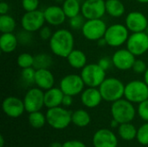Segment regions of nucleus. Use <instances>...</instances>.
Returning a JSON list of instances; mask_svg holds the SVG:
<instances>
[{
    "mask_svg": "<svg viewBox=\"0 0 148 147\" xmlns=\"http://www.w3.org/2000/svg\"><path fill=\"white\" fill-rule=\"evenodd\" d=\"M49 41L51 52L59 57L67 58L75 49V37L72 32L66 29L56 30Z\"/></svg>",
    "mask_w": 148,
    "mask_h": 147,
    "instance_id": "1",
    "label": "nucleus"
},
{
    "mask_svg": "<svg viewBox=\"0 0 148 147\" xmlns=\"http://www.w3.org/2000/svg\"><path fill=\"white\" fill-rule=\"evenodd\" d=\"M102 99L108 102H114L124 97L125 84L114 77L106 78L99 87Z\"/></svg>",
    "mask_w": 148,
    "mask_h": 147,
    "instance_id": "2",
    "label": "nucleus"
},
{
    "mask_svg": "<svg viewBox=\"0 0 148 147\" xmlns=\"http://www.w3.org/2000/svg\"><path fill=\"white\" fill-rule=\"evenodd\" d=\"M131 101L127 99H120L112 103L111 114L114 120L119 122V124L131 122L136 114L135 108Z\"/></svg>",
    "mask_w": 148,
    "mask_h": 147,
    "instance_id": "3",
    "label": "nucleus"
},
{
    "mask_svg": "<svg viewBox=\"0 0 148 147\" xmlns=\"http://www.w3.org/2000/svg\"><path fill=\"white\" fill-rule=\"evenodd\" d=\"M129 32L130 31L125 24L114 23L108 26L104 35L107 45L113 48H118L124 45L127 43V41L130 36Z\"/></svg>",
    "mask_w": 148,
    "mask_h": 147,
    "instance_id": "4",
    "label": "nucleus"
},
{
    "mask_svg": "<svg viewBox=\"0 0 148 147\" xmlns=\"http://www.w3.org/2000/svg\"><path fill=\"white\" fill-rule=\"evenodd\" d=\"M46 119L49 125L56 129L62 130L72 122V113L62 107L49 108L46 113Z\"/></svg>",
    "mask_w": 148,
    "mask_h": 147,
    "instance_id": "5",
    "label": "nucleus"
},
{
    "mask_svg": "<svg viewBox=\"0 0 148 147\" xmlns=\"http://www.w3.org/2000/svg\"><path fill=\"white\" fill-rule=\"evenodd\" d=\"M81 76L85 86L89 88H99L106 77V71L101 68L98 63L87 64L81 69Z\"/></svg>",
    "mask_w": 148,
    "mask_h": 147,
    "instance_id": "6",
    "label": "nucleus"
},
{
    "mask_svg": "<svg viewBox=\"0 0 148 147\" xmlns=\"http://www.w3.org/2000/svg\"><path fill=\"white\" fill-rule=\"evenodd\" d=\"M124 97L132 103H138L148 99V85L144 81L134 80L125 85Z\"/></svg>",
    "mask_w": 148,
    "mask_h": 147,
    "instance_id": "7",
    "label": "nucleus"
},
{
    "mask_svg": "<svg viewBox=\"0 0 148 147\" xmlns=\"http://www.w3.org/2000/svg\"><path fill=\"white\" fill-rule=\"evenodd\" d=\"M107 28L108 26L106 23L101 18L88 19L82 29V33L87 40L97 42L101 38L104 37Z\"/></svg>",
    "mask_w": 148,
    "mask_h": 147,
    "instance_id": "8",
    "label": "nucleus"
},
{
    "mask_svg": "<svg viewBox=\"0 0 148 147\" xmlns=\"http://www.w3.org/2000/svg\"><path fill=\"white\" fill-rule=\"evenodd\" d=\"M59 88L62 89L64 94L74 97L82 93V91L85 89V83L81 75L69 74L62 78Z\"/></svg>",
    "mask_w": 148,
    "mask_h": 147,
    "instance_id": "9",
    "label": "nucleus"
},
{
    "mask_svg": "<svg viewBox=\"0 0 148 147\" xmlns=\"http://www.w3.org/2000/svg\"><path fill=\"white\" fill-rule=\"evenodd\" d=\"M45 23L43 11L40 10L25 11L21 18V25L23 29L31 33L39 31L40 29L44 26Z\"/></svg>",
    "mask_w": 148,
    "mask_h": 147,
    "instance_id": "10",
    "label": "nucleus"
},
{
    "mask_svg": "<svg viewBox=\"0 0 148 147\" xmlns=\"http://www.w3.org/2000/svg\"><path fill=\"white\" fill-rule=\"evenodd\" d=\"M126 45L127 49L135 56L144 55L148 51V34L146 31L132 33Z\"/></svg>",
    "mask_w": 148,
    "mask_h": 147,
    "instance_id": "11",
    "label": "nucleus"
},
{
    "mask_svg": "<svg viewBox=\"0 0 148 147\" xmlns=\"http://www.w3.org/2000/svg\"><path fill=\"white\" fill-rule=\"evenodd\" d=\"M25 111L29 113L40 111L44 106V92L39 88L29 89L23 98Z\"/></svg>",
    "mask_w": 148,
    "mask_h": 147,
    "instance_id": "12",
    "label": "nucleus"
},
{
    "mask_svg": "<svg viewBox=\"0 0 148 147\" xmlns=\"http://www.w3.org/2000/svg\"><path fill=\"white\" fill-rule=\"evenodd\" d=\"M82 15L88 19H101L106 14L105 0H85L82 3Z\"/></svg>",
    "mask_w": 148,
    "mask_h": 147,
    "instance_id": "13",
    "label": "nucleus"
},
{
    "mask_svg": "<svg viewBox=\"0 0 148 147\" xmlns=\"http://www.w3.org/2000/svg\"><path fill=\"white\" fill-rule=\"evenodd\" d=\"M113 65L119 70L127 71L132 69L136 60L135 55L127 49H121L116 50L112 55Z\"/></svg>",
    "mask_w": 148,
    "mask_h": 147,
    "instance_id": "14",
    "label": "nucleus"
},
{
    "mask_svg": "<svg viewBox=\"0 0 148 147\" xmlns=\"http://www.w3.org/2000/svg\"><path fill=\"white\" fill-rule=\"evenodd\" d=\"M125 25L132 33L144 32L148 27V19L140 11H131L126 16Z\"/></svg>",
    "mask_w": 148,
    "mask_h": 147,
    "instance_id": "15",
    "label": "nucleus"
},
{
    "mask_svg": "<svg viewBox=\"0 0 148 147\" xmlns=\"http://www.w3.org/2000/svg\"><path fill=\"white\" fill-rule=\"evenodd\" d=\"M3 113L10 118H18L25 111L23 100L16 96H9L5 98L2 104Z\"/></svg>",
    "mask_w": 148,
    "mask_h": 147,
    "instance_id": "16",
    "label": "nucleus"
},
{
    "mask_svg": "<svg viewBox=\"0 0 148 147\" xmlns=\"http://www.w3.org/2000/svg\"><path fill=\"white\" fill-rule=\"evenodd\" d=\"M93 145L95 147H117L118 139L109 129H100L93 137Z\"/></svg>",
    "mask_w": 148,
    "mask_h": 147,
    "instance_id": "17",
    "label": "nucleus"
},
{
    "mask_svg": "<svg viewBox=\"0 0 148 147\" xmlns=\"http://www.w3.org/2000/svg\"><path fill=\"white\" fill-rule=\"evenodd\" d=\"M43 15L45 22L51 26H60L65 22L67 18L62 7L58 5L48 6L43 10Z\"/></svg>",
    "mask_w": 148,
    "mask_h": 147,
    "instance_id": "18",
    "label": "nucleus"
},
{
    "mask_svg": "<svg viewBox=\"0 0 148 147\" xmlns=\"http://www.w3.org/2000/svg\"><path fill=\"white\" fill-rule=\"evenodd\" d=\"M102 96L99 88H85L81 94V101L86 107L95 108L98 107L101 101Z\"/></svg>",
    "mask_w": 148,
    "mask_h": 147,
    "instance_id": "19",
    "label": "nucleus"
},
{
    "mask_svg": "<svg viewBox=\"0 0 148 147\" xmlns=\"http://www.w3.org/2000/svg\"><path fill=\"white\" fill-rule=\"evenodd\" d=\"M35 84L42 90H48L54 87L55 76L49 68L36 69L35 75Z\"/></svg>",
    "mask_w": 148,
    "mask_h": 147,
    "instance_id": "20",
    "label": "nucleus"
},
{
    "mask_svg": "<svg viewBox=\"0 0 148 147\" xmlns=\"http://www.w3.org/2000/svg\"><path fill=\"white\" fill-rule=\"evenodd\" d=\"M64 94L60 88H51L44 92V106L48 108L62 105Z\"/></svg>",
    "mask_w": 148,
    "mask_h": 147,
    "instance_id": "21",
    "label": "nucleus"
},
{
    "mask_svg": "<svg viewBox=\"0 0 148 147\" xmlns=\"http://www.w3.org/2000/svg\"><path fill=\"white\" fill-rule=\"evenodd\" d=\"M17 36L13 33H2L0 36V49L4 54L12 53L18 45Z\"/></svg>",
    "mask_w": 148,
    "mask_h": 147,
    "instance_id": "22",
    "label": "nucleus"
},
{
    "mask_svg": "<svg viewBox=\"0 0 148 147\" xmlns=\"http://www.w3.org/2000/svg\"><path fill=\"white\" fill-rule=\"evenodd\" d=\"M66 59L69 66L75 69H82L88 64L86 54L83 51L76 49H74Z\"/></svg>",
    "mask_w": 148,
    "mask_h": 147,
    "instance_id": "23",
    "label": "nucleus"
},
{
    "mask_svg": "<svg viewBox=\"0 0 148 147\" xmlns=\"http://www.w3.org/2000/svg\"><path fill=\"white\" fill-rule=\"evenodd\" d=\"M106 13L112 17H121L126 11L125 4L121 0H105Z\"/></svg>",
    "mask_w": 148,
    "mask_h": 147,
    "instance_id": "24",
    "label": "nucleus"
},
{
    "mask_svg": "<svg viewBox=\"0 0 148 147\" xmlns=\"http://www.w3.org/2000/svg\"><path fill=\"white\" fill-rule=\"evenodd\" d=\"M62 7L67 18H71L82 12V4L79 0H64Z\"/></svg>",
    "mask_w": 148,
    "mask_h": 147,
    "instance_id": "25",
    "label": "nucleus"
},
{
    "mask_svg": "<svg viewBox=\"0 0 148 147\" xmlns=\"http://www.w3.org/2000/svg\"><path fill=\"white\" fill-rule=\"evenodd\" d=\"M91 122L89 113L83 109H78L72 113V123L79 127H85Z\"/></svg>",
    "mask_w": 148,
    "mask_h": 147,
    "instance_id": "26",
    "label": "nucleus"
},
{
    "mask_svg": "<svg viewBox=\"0 0 148 147\" xmlns=\"http://www.w3.org/2000/svg\"><path fill=\"white\" fill-rule=\"evenodd\" d=\"M137 132L138 130L136 129V127L130 122L121 124L118 129L120 137L122 139L127 140V141L133 140L134 139H135L137 137Z\"/></svg>",
    "mask_w": 148,
    "mask_h": 147,
    "instance_id": "27",
    "label": "nucleus"
},
{
    "mask_svg": "<svg viewBox=\"0 0 148 147\" xmlns=\"http://www.w3.org/2000/svg\"><path fill=\"white\" fill-rule=\"evenodd\" d=\"M53 64L52 56L47 53H39L34 55V64L33 68L36 69L49 68Z\"/></svg>",
    "mask_w": 148,
    "mask_h": 147,
    "instance_id": "28",
    "label": "nucleus"
},
{
    "mask_svg": "<svg viewBox=\"0 0 148 147\" xmlns=\"http://www.w3.org/2000/svg\"><path fill=\"white\" fill-rule=\"evenodd\" d=\"M16 26L13 16L5 14L0 16V31L1 33H13Z\"/></svg>",
    "mask_w": 148,
    "mask_h": 147,
    "instance_id": "29",
    "label": "nucleus"
},
{
    "mask_svg": "<svg viewBox=\"0 0 148 147\" xmlns=\"http://www.w3.org/2000/svg\"><path fill=\"white\" fill-rule=\"evenodd\" d=\"M29 125L35 129L42 128L45 125V123L47 122L46 115H44L40 111L29 113Z\"/></svg>",
    "mask_w": 148,
    "mask_h": 147,
    "instance_id": "30",
    "label": "nucleus"
},
{
    "mask_svg": "<svg viewBox=\"0 0 148 147\" xmlns=\"http://www.w3.org/2000/svg\"><path fill=\"white\" fill-rule=\"evenodd\" d=\"M16 63L17 66L22 69L31 68L34 64V55L29 53H22L18 55L16 59Z\"/></svg>",
    "mask_w": 148,
    "mask_h": 147,
    "instance_id": "31",
    "label": "nucleus"
},
{
    "mask_svg": "<svg viewBox=\"0 0 148 147\" xmlns=\"http://www.w3.org/2000/svg\"><path fill=\"white\" fill-rule=\"evenodd\" d=\"M35 75H36V69L31 68H23L21 71V80L23 82L28 86H32L35 84Z\"/></svg>",
    "mask_w": 148,
    "mask_h": 147,
    "instance_id": "32",
    "label": "nucleus"
},
{
    "mask_svg": "<svg viewBox=\"0 0 148 147\" xmlns=\"http://www.w3.org/2000/svg\"><path fill=\"white\" fill-rule=\"evenodd\" d=\"M69 27L74 29V30H79L82 29L85 22H86V18L81 14L77 15V16H75L71 18H69Z\"/></svg>",
    "mask_w": 148,
    "mask_h": 147,
    "instance_id": "33",
    "label": "nucleus"
},
{
    "mask_svg": "<svg viewBox=\"0 0 148 147\" xmlns=\"http://www.w3.org/2000/svg\"><path fill=\"white\" fill-rule=\"evenodd\" d=\"M136 138L141 145L148 146V123H145L138 129Z\"/></svg>",
    "mask_w": 148,
    "mask_h": 147,
    "instance_id": "34",
    "label": "nucleus"
},
{
    "mask_svg": "<svg viewBox=\"0 0 148 147\" xmlns=\"http://www.w3.org/2000/svg\"><path fill=\"white\" fill-rule=\"evenodd\" d=\"M17 40H18V42L21 43L22 45H28L32 41V35H31V32H29L27 30H23V31H20L17 35Z\"/></svg>",
    "mask_w": 148,
    "mask_h": 147,
    "instance_id": "35",
    "label": "nucleus"
},
{
    "mask_svg": "<svg viewBox=\"0 0 148 147\" xmlns=\"http://www.w3.org/2000/svg\"><path fill=\"white\" fill-rule=\"evenodd\" d=\"M22 7L25 11H33L38 10L39 0H22Z\"/></svg>",
    "mask_w": 148,
    "mask_h": 147,
    "instance_id": "36",
    "label": "nucleus"
},
{
    "mask_svg": "<svg viewBox=\"0 0 148 147\" xmlns=\"http://www.w3.org/2000/svg\"><path fill=\"white\" fill-rule=\"evenodd\" d=\"M147 68L148 67L147 66L146 62L143 60H141V59H136L135 62H134V65H133L132 69L136 74H139V75L143 74L144 75V73L146 72V70L147 69Z\"/></svg>",
    "mask_w": 148,
    "mask_h": 147,
    "instance_id": "37",
    "label": "nucleus"
},
{
    "mask_svg": "<svg viewBox=\"0 0 148 147\" xmlns=\"http://www.w3.org/2000/svg\"><path fill=\"white\" fill-rule=\"evenodd\" d=\"M138 113L143 120L148 122V99L139 104Z\"/></svg>",
    "mask_w": 148,
    "mask_h": 147,
    "instance_id": "38",
    "label": "nucleus"
},
{
    "mask_svg": "<svg viewBox=\"0 0 148 147\" xmlns=\"http://www.w3.org/2000/svg\"><path fill=\"white\" fill-rule=\"evenodd\" d=\"M52 35H53V33L49 26H43L39 30V36L42 40H44V41L49 40L52 36Z\"/></svg>",
    "mask_w": 148,
    "mask_h": 147,
    "instance_id": "39",
    "label": "nucleus"
},
{
    "mask_svg": "<svg viewBox=\"0 0 148 147\" xmlns=\"http://www.w3.org/2000/svg\"><path fill=\"white\" fill-rule=\"evenodd\" d=\"M98 64L101 68H103L105 71H107L113 65V62H112V59H109L108 57H102L99 60Z\"/></svg>",
    "mask_w": 148,
    "mask_h": 147,
    "instance_id": "40",
    "label": "nucleus"
},
{
    "mask_svg": "<svg viewBox=\"0 0 148 147\" xmlns=\"http://www.w3.org/2000/svg\"><path fill=\"white\" fill-rule=\"evenodd\" d=\"M62 147H86V146L79 140H69L62 144Z\"/></svg>",
    "mask_w": 148,
    "mask_h": 147,
    "instance_id": "41",
    "label": "nucleus"
},
{
    "mask_svg": "<svg viewBox=\"0 0 148 147\" xmlns=\"http://www.w3.org/2000/svg\"><path fill=\"white\" fill-rule=\"evenodd\" d=\"M73 104V96L71 95H68V94H64L63 99H62V105L65 107H70Z\"/></svg>",
    "mask_w": 148,
    "mask_h": 147,
    "instance_id": "42",
    "label": "nucleus"
},
{
    "mask_svg": "<svg viewBox=\"0 0 148 147\" xmlns=\"http://www.w3.org/2000/svg\"><path fill=\"white\" fill-rule=\"evenodd\" d=\"M9 10H10V6H9V4H8L6 2H4L3 0H2L1 3H0V14H1V15L8 14Z\"/></svg>",
    "mask_w": 148,
    "mask_h": 147,
    "instance_id": "43",
    "label": "nucleus"
},
{
    "mask_svg": "<svg viewBox=\"0 0 148 147\" xmlns=\"http://www.w3.org/2000/svg\"><path fill=\"white\" fill-rule=\"evenodd\" d=\"M97 44H98V46H100V47H104V46L107 45V42H106L105 38L102 37V38H101L100 40L97 41Z\"/></svg>",
    "mask_w": 148,
    "mask_h": 147,
    "instance_id": "44",
    "label": "nucleus"
},
{
    "mask_svg": "<svg viewBox=\"0 0 148 147\" xmlns=\"http://www.w3.org/2000/svg\"><path fill=\"white\" fill-rule=\"evenodd\" d=\"M118 125H120V124H119V122L113 119V120L111 121V126H112V127H114V128H115V127H118Z\"/></svg>",
    "mask_w": 148,
    "mask_h": 147,
    "instance_id": "45",
    "label": "nucleus"
},
{
    "mask_svg": "<svg viewBox=\"0 0 148 147\" xmlns=\"http://www.w3.org/2000/svg\"><path fill=\"white\" fill-rule=\"evenodd\" d=\"M144 81L148 85V68L146 70V72L144 73Z\"/></svg>",
    "mask_w": 148,
    "mask_h": 147,
    "instance_id": "46",
    "label": "nucleus"
},
{
    "mask_svg": "<svg viewBox=\"0 0 148 147\" xmlns=\"http://www.w3.org/2000/svg\"><path fill=\"white\" fill-rule=\"evenodd\" d=\"M50 147H62V145L59 142H54L50 145Z\"/></svg>",
    "mask_w": 148,
    "mask_h": 147,
    "instance_id": "47",
    "label": "nucleus"
},
{
    "mask_svg": "<svg viewBox=\"0 0 148 147\" xmlns=\"http://www.w3.org/2000/svg\"><path fill=\"white\" fill-rule=\"evenodd\" d=\"M0 140H1V143H0V147H3L4 141H3V136H0Z\"/></svg>",
    "mask_w": 148,
    "mask_h": 147,
    "instance_id": "48",
    "label": "nucleus"
},
{
    "mask_svg": "<svg viewBox=\"0 0 148 147\" xmlns=\"http://www.w3.org/2000/svg\"><path fill=\"white\" fill-rule=\"evenodd\" d=\"M136 1L140 3H148V0H136Z\"/></svg>",
    "mask_w": 148,
    "mask_h": 147,
    "instance_id": "49",
    "label": "nucleus"
},
{
    "mask_svg": "<svg viewBox=\"0 0 148 147\" xmlns=\"http://www.w3.org/2000/svg\"><path fill=\"white\" fill-rule=\"evenodd\" d=\"M56 2H57V3H63L64 2V0H55Z\"/></svg>",
    "mask_w": 148,
    "mask_h": 147,
    "instance_id": "50",
    "label": "nucleus"
},
{
    "mask_svg": "<svg viewBox=\"0 0 148 147\" xmlns=\"http://www.w3.org/2000/svg\"><path fill=\"white\" fill-rule=\"evenodd\" d=\"M147 6H148V3H147Z\"/></svg>",
    "mask_w": 148,
    "mask_h": 147,
    "instance_id": "51",
    "label": "nucleus"
}]
</instances>
